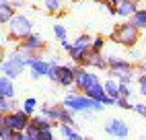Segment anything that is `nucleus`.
I'll use <instances>...</instances> for the list:
<instances>
[{
  "label": "nucleus",
  "instance_id": "1",
  "mask_svg": "<svg viewBox=\"0 0 146 140\" xmlns=\"http://www.w3.org/2000/svg\"><path fill=\"white\" fill-rule=\"evenodd\" d=\"M111 39L115 43L123 45V47H134L140 39V31L132 23H121V25L115 27V31L111 33Z\"/></svg>",
  "mask_w": 146,
  "mask_h": 140
},
{
  "label": "nucleus",
  "instance_id": "2",
  "mask_svg": "<svg viewBox=\"0 0 146 140\" xmlns=\"http://www.w3.org/2000/svg\"><path fill=\"white\" fill-rule=\"evenodd\" d=\"M93 103L86 95H78V93H70L64 101H62V107L68 109L72 113H91L93 111Z\"/></svg>",
  "mask_w": 146,
  "mask_h": 140
},
{
  "label": "nucleus",
  "instance_id": "3",
  "mask_svg": "<svg viewBox=\"0 0 146 140\" xmlns=\"http://www.w3.org/2000/svg\"><path fill=\"white\" fill-rule=\"evenodd\" d=\"M31 60L33 58H23L21 54H13L8 60H4L2 62V72L6 78H17L19 74L25 70V66L31 64Z\"/></svg>",
  "mask_w": 146,
  "mask_h": 140
},
{
  "label": "nucleus",
  "instance_id": "4",
  "mask_svg": "<svg viewBox=\"0 0 146 140\" xmlns=\"http://www.w3.org/2000/svg\"><path fill=\"white\" fill-rule=\"evenodd\" d=\"M8 29H11V35L25 39L27 35H31L33 23H31V19L25 17V15H15L11 21H8Z\"/></svg>",
  "mask_w": 146,
  "mask_h": 140
},
{
  "label": "nucleus",
  "instance_id": "5",
  "mask_svg": "<svg viewBox=\"0 0 146 140\" xmlns=\"http://www.w3.org/2000/svg\"><path fill=\"white\" fill-rule=\"evenodd\" d=\"M91 41H93V37H91V35H78V37L74 39V43H72V47H70V52H68L74 62L82 64L84 56L89 54V49H91Z\"/></svg>",
  "mask_w": 146,
  "mask_h": 140
},
{
  "label": "nucleus",
  "instance_id": "6",
  "mask_svg": "<svg viewBox=\"0 0 146 140\" xmlns=\"http://www.w3.org/2000/svg\"><path fill=\"white\" fill-rule=\"evenodd\" d=\"M72 70H74V85L78 89H82V93L86 91V89H91V87L101 83L99 76H97L95 72H86L82 66H72Z\"/></svg>",
  "mask_w": 146,
  "mask_h": 140
},
{
  "label": "nucleus",
  "instance_id": "7",
  "mask_svg": "<svg viewBox=\"0 0 146 140\" xmlns=\"http://www.w3.org/2000/svg\"><path fill=\"white\" fill-rule=\"evenodd\" d=\"M29 122H31V119H29V115L23 111V109H17V111H13V113L6 115L4 126H8L15 134H23L25 130H27V126H29Z\"/></svg>",
  "mask_w": 146,
  "mask_h": 140
},
{
  "label": "nucleus",
  "instance_id": "8",
  "mask_svg": "<svg viewBox=\"0 0 146 140\" xmlns=\"http://www.w3.org/2000/svg\"><path fill=\"white\" fill-rule=\"evenodd\" d=\"M105 132L109 134L111 138L125 140V138H128V134H130V126L125 124L123 119H119V117H113V119H109V122L105 124Z\"/></svg>",
  "mask_w": 146,
  "mask_h": 140
},
{
  "label": "nucleus",
  "instance_id": "9",
  "mask_svg": "<svg viewBox=\"0 0 146 140\" xmlns=\"http://www.w3.org/2000/svg\"><path fill=\"white\" fill-rule=\"evenodd\" d=\"M41 47H43V39H41V35L31 33V35H27V37L23 39V43H21V47H19V52H21L23 58H31L35 52H39Z\"/></svg>",
  "mask_w": 146,
  "mask_h": 140
},
{
  "label": "nucleus",
  "instance_id": "10",
  "mask_svg": "<svg viewBox=\"0 0 146 140\" xmlns=\"http://www.w3.org/2000/svg\"><path fill=\"white\" fill-rule=\"evenodd\" d=\"M107 68L111 70L113 76H123V74H132V64L128 62V60L123 58H115V56H109L107 58Z\"/></svg>",
  "mask_w": 146,
  "mask_h": 140
},
{
  "label": "nucleus",
  "instance_id": "11",
  "mask_svg": "<svg viewBox=\"0 0 146 140\" xmlns=\"http://www.w3.org/2000/svg\"><path fill=\"white\" fill-rule=\"evenodd\" d=\"M29 68H31V78L37 81V78H41V76H47L50 62H45V60H41V58H33L31 64H29Z\"/></svg>",
  "mask_w": 146,
  "mask_h": 140
},
{
  "label": "nucleus",
  "instance_id": "12",
  "mask_svg": "<svg viewBox=\"0 0 146 140\" xmlns=\"http://www.w3.org/2000/svg\"><path fill=\"white\" fill-rule=\"evenodd\" d=\"M136 11H138V2H136V0H119L117 6H115V15H119L123 19L134 17Z\"/></svg>",
  "mask_w": 146,
  "mask_h": 140
},
{
  "label": "nucleus",
  "instance_id": "13",
  "mask_svg": "<svg viewBox=\"0 0 146 140\" xmlns=\"http://www.w3.org/2000/svg\"><path fill=\"white\" fill-rule=\"evenodd\" d=\"M58 85H62V87H72V85H74V70H72V66H62V64H60Z\"/></svg>",
  "mask_w": 146,
  "mask_h": 140
},
{
  "label": "nucleus",
  "instance_id": "14",
  "mask_svg": "<svg viewBox=\"0 0 146 140\" xmlns=\"http://www.w3.org/2000/svg\"><path fill=\"white\" fill-rule=\"evenodd\" d=\"M82 66H95V68H107V60L101 56V54H95V52H91L89 49V54L84 56V60H82Z\"/></svg>",
  "mask_w": 146,
  "mask_h": 140
},
{
  "label": "nucleus",
  "instance_id": "15",
  "mask_svg": "<svg viewBox=\"0 0 146 140\" xmlns=\"http://www.w3.org/2000/svg\"><path fill=\"white\" fill-rule=\"evenodd\" d=\"M58 113H60V105H43L41 109V117H45L52 126L58 124Z\"/></svg>",
  "mask_w": 146,
  "mask_h": 140
},
{
  "label": "nucleus",
  "instance_id": "16",
  "mask_svg": "<svg viewBox=\"0 0 146 140\" xmlns=\"http://www.w3.org/2000/svg\"><path fill=\"white\" fill-rule=\"evenodd\" d=\"M0 97H4V99H15V85H13L11 78H6V76L0 78Z\"/></svg>",
  "mask_w": 146,
  "mask_h": 140
},
{
  "label": "nucleus",
  "instance_id": "17",
  "mask_svg": "<svg viewBox=\"0 0 146 140\" xmlns=\"http://www.w3.org/2000/svg\"><path fill=\"white\" fill-rule=\"evenodd\" d=\"M103 89H105V95L109 97L111 101H115V99L119 97V85H117V81H113V78H107L103 83Z\"/></svg>",
  "mask_w": 146,
  "mask_h": 140
},
{
  "label": "nucleus",
  "instance_id": "18",
  "mask_svg": "<svg viewBox=\"0 0 146 140\" xmlns=\"http://www.w3.org/2000/svg\"><path fill=\"white\" fill-rule=\"evenodd\" d=\"M13 4L11 2H0V25L2 23H8L11 19L15 17V11H13Z\"/></svg>",
  "mask_w": 146,
  "mask_h": 140
},
{
  "label": "nucleus",
  "instance_id": "19",
  "mask_svg": "<svg viewBox=\"0 0 146 140\" xmlns=\"http://www.w3.org/2000/svg\"><path fill=\"white\" fill-rule=\"evenodd\" d=\"M132 25L138 29V31H140V29H146V11H144V8H140V11L134 13V17H132Z\"/></svg>",
  "mask_w": 146,
  "mask_h": 140
},
{
  "label": "nucleus",
  "instance_id": "20",
  "mask_svg": "<svg viewBox=\"0 0 146 140\" xmlns=\"http://www.w3.org/2000/svg\"><path fill=\"white\" fill-rule=\"evenodd\" d=\"M15 107H17L15 99H4V97H0V115H8V113L17 111Z\"/></svg>",
  "mask_w": 146,
  "mask_h": 140
},
{
  "label": "nucleus",
  "instance_id": "21",
  "mask_svg": "<svg viewBox=\"0 0 146 140\" xmlns=\"http://www.w3.org/2000/svg\"><path fill=\"white\" fill-rule=\"evenodd\" d=\"M58 124H66V126H74V113L68 111V109H64L60 105V113H58Z\"/></svg>",
  "mask_w": 146,
  "mask_h": 140
},
{
  "label": "nucleus",
  "instance_id": "22",
  "mask_svg": "<svg viewBox=\"0 0 146 140\" xmlns=\"http://www.w3.org/2000/svg\"><path fill=\"white\" fill-rule=\"evenodd\" d=\"M31 124H33V126H35L37 130H50V128L54 130V126H52L50 122H47L45 117H41V115H37V117H33V119H31Z\"/></svg>",
  "mask_w": 146,
  "mask_h": 140
},
{
  "label": "nucleus",
  "instance_id": "23",
  "mask_svg": "<svg viewBox=\"0 0 146 140\" xmlns=\"http://www.w3.org/2000/svg\"><path fill=\"white\" fill-rule=\"evenodd\" d=\"M58 72H60V62H50V70H47V78L52 83H58Z\"/></svg>",
  "mask_w": 146,
  "mask_h": 140
},
{
  "label": "nucleus",
  "instance_id": "24",
  "mask_svg": "<svg viewBox=\"0 0 146 140\" xmlns=\"http://www.w3.org/2000/svg\"><path fill=\"white\" fill-rule=\"evenodd\" d=\"M58 130H60V134H62V138L66 140V138H70V136H74L78 130H74V126H66V124H58Z\"/></svg>",
  "mask_w": 146,
  "mask_h": 140
},
{
  "label": "nucleus",
  "instance_id": "25",
  "mask_svg": "<svg viewBox=\"0 0 146 140\" xmlns=\"http://www.w3.org/2000/svg\"><path fill=\"white\" fill-rule=\"evenodd\" d=\"M35 107H37V99H35V97L25 99V103H23V111H25L27 115H31V113L35 111Z\"/></svg>",
  "mask_w": 146,
  "mask_h": 140
},
{
  "label": "nucleus",
  "instance_id": "26",
  "mask_svg": "<svg viewBox=\"0 0 146 140\" xmlns=\"http://www.w3.org/2000/svg\"><path fill=\"white\" fill-rule=\"evenodd\" d=\"M103 45H105V39H103V37H93V41H91V52L101 54Z\"/></svg>",
  "mask_w": 146,
  "mask_h": 140
},
{
  "label": "nucleus",
  "instance_id": "27",
  "mask_svg": "<svg viewBox=\"0 0 146 140\" xmlns=\"http://www.w3.org/2000/svg\"><path fill=\"white\" fill-rule=\"evenodd\" d=\"M45 8H47L50 13H60L62 0H45Z\"/></svg>",
  "mask_w": 146,
  "mask_h": 140
},
{
  "label": "nucleus",
  "instance_id": "28",
  "mask_svg": "<svg viewBox=\"0 0 146 140\" xmlns=\"http://www.w3.org/2000/svg\"><path fill=\"white\" fill-rule=\"evenodd\" d=\"M15 138H17V134H15L8 126H2V128H0V140H15Z\"/></svg>",
  "mask_w": 146,
  "mask_h": 140
},
{
  "label": "nucleus",
  "instance_id": "29",
  "mask_svg": "<svg viewBox=\"0 0 146 140\" xmlns=\"http://www.w3.org/2000/svg\"><path fill=\"white\" fill-rule=\"evenodd\" d=\"M27 138H31V140H37V136H39V130H37L31 122H29V126H27V130H25V132H23Z\"/></svg>",
  "mask_w": 146,
  "mask_h": 140
},
{
  "label": "nucleus",
  "instance_id": "30",
  "mask_svg": "<svg viewBox=\"0 0 146 140\" xmlns=\"http://www.w3.org/2000/svg\"><path fill=\"white\" fill-rule=\"evenodd\" d=\"M54 35H56V39H60V41H66V29L62 25H54Z\"/></svg>",
  "mask_w": 146,
  "mask_h": 140
},
{
  "label": "nucleus",
  "instance_id": "31",
  "mask_svg": "<svg viewBox=\"0 0 146 140\" xmlns=\"http://www.w3.org/2000/svg\"><path fill=\"white\" fill-rule=\"evenodd\" d=\"M54 130H39V136H37V140H54Z\"/></svg>",
  "mask_w": 146,
  "mask_h": 140
},
{
  "label": "nucleus",
  "instance_id": "32",
  "mask_svg": "<svg viewBox=\"0 0 146 140\" xmlns=\"http://www.w3.org/2000/svg\"><path fill=\"white\" fill-rule=\"evenodd\" d=\"M115 105L121 107V109H132V103H130L125 97H117V99H115Z\"/></svg>",
  "mask_w": 146,
  "mask_h": 140
},
{
  "label": "nucleus",
  "instance_id": "33",
  "mask_svg": "<svg viewBox=\"0 0 146 140\" xmlns=\"http://www.w3.org/2000/svg\"><path fill=\"white\" fill-rule=\"evenodd\" d=\"M132 109H134V111L138 113V115L146 117V105H144V103H134V105H132Z\"/></svg>",
  "mask_w": 146,
  "mask_h": 140
},
{
  "label": "nucleus",
  "instance_id": "34",
  "mask_svg": "<svg viewBox=\"0 0 146 140\" xmlns=\"http://www.w3.org/2000/svg\"><path fill=\"white\" fill-rule=\"evenodd\" d=\"M119 85V83H117ZM132 91H130V85H119V97H125V99H130Z\"/></svg>",
  "mask_w": 146,
  "mask_h": 140
},
{
  "label": "nucleus",
  "instance_id": "35",
  "mask_svg": "<svg viewBox=\"0 0 146 140\" xmlns=\"http://www.w3.org/2000/svg\"><path fill=\"white\" fill-rule=\"evenodd\" d=\"M138 83H140V95L146 97V74H142V76L138 78Z\"/></svg>",
  "mask_w": 146,
  "mask_h": 140
},
{
  "label": "nucleus",
  "instance_id": "36",
  "mask_svg": "<svg viewBox=\"0 0 146 140\" xmlns=\"http://www.w3.org/2000/svg\"><path fill=\"white\" fill-rule=\"evenodd\" d=\"M66 140H86V138H84V136H80L78 132H76L74 136H70V138H66Z\"/></svg>",
  "mask_w": 146,
  "mask_h": 140
},
{
  "label": "nucleus",
  "instance_id": "37",
  "mask_svg": "<svg viewBox=\"0 0 146 140\" xmlns=\"http://www.w3.org/2000/svg\"><path fill=\"white\" fill-rule=\"evenodd\" d=\"M62 43V47L66 49V52H70V47H72V43H68V41H60Z\"/></svg>",
  "mask_w": 146,
  "mask_h": 140
},
{
  "label": "nucleus",
  "instance_id": "38",
  "mask_svg": "<svg viewBox=\"0 0 146 140\" xmlns=\"http://www.w3.org/2000/svg\"><path fill=\"white\" fill-rule=\"evenodd\" d=\"M15 140H31V138H27L25 134H17V138H15Z\"/></svg>",
  "mask_w": 146,
  "mask_h": 140
},
{
  "label": "nucleus",
  "instance_id": "39",
  "mask_svg": "<svg viewBox=\"0 0 146 140\" xmlns=\"http://www.w3.org/2000/svg\"><path fill=\"white\" fill-rule=\"evenodd\" d=\"M109 2H111V4H117V2H119V0H109Z\"/></svg>",
  "mask_w": 146,
  "mask_h": 140
},
{
  "label": "nucleus",
  "instance_id": "40",
  "mask_svg": "<svg viewBox=\"0 0 146 140\" xmlns=\"http://www.w3.org/2000/svg\"><path fill=\"white\" fill-rule=\"evenodd\" d=\"M0 62H2V47H0Z\"/></svg>",
  "mask_w": 146,
  "mask_h": 140
},
{
  "label": "nucleus",
  "instance_id": "41",
  "mask_svg": "<svg viewBox=\"0 0 146 140\" xmlns=\"http://www.w3.org/2000/svg\"><path fill=\"white\" fill-rule=\"evenodd\" d=\"M97 140H105V138H97Z\"/></svg>",
  "mask_w": 146,
  "mask_h": 140
},
{
  "label": "nucleus",
  "instance_id": "42",
  "mask_svg": "<svg viewBox=\"0 0 146 140\" xmlns=\"http://www.w3.org/2000/svg\"><path fill=\"white\" fill-rule=\"evenodd\" d=\"M54 140H60V138H54Z\"/></svg>",
  "mask_w": 146,
  "mask_h": 140
},
{
  "label": "nucleus",
  "instance_id": "43",
  "mask_svg": "<svg viewBox=\"0 0 146 140\" xmlns=\"http://www.w3.org/2000/svg\"><path fill=\"white\" fill-rule=\"evenodd\" d=\"M144 68H146V64H144Z\"/></svg>",
  "mask_w": 146,
  "mask_h": 140
},
{
  "label": "nucleus",
  "instance_id": "44",
  "mask_svg": "<svg viewBox=\"0 0 146 140\" xmlns=\"http://www.w3.org/2000/svg\"><path fill=\"white\" fill-rule=\"evenodd\" d=\"M86 140H89V138H86Z\"/></svg>",
  "mask_w": 146,
  "mask_h": 140
},
{
  "label": "nucleus",
  "instance_id": "45",
  "mask_svg": "<svg viewBox=\"0 0 146 140\" xmlns=\"http://www.w3.org/2000/svg\"><path fill=\"white\" fill-rule=\"evenodd\" d=\"M144 140H146V138H144Z\"/></svg>",
  "mask_w": 146,
  "mask_h": 140
}]
</instances>
